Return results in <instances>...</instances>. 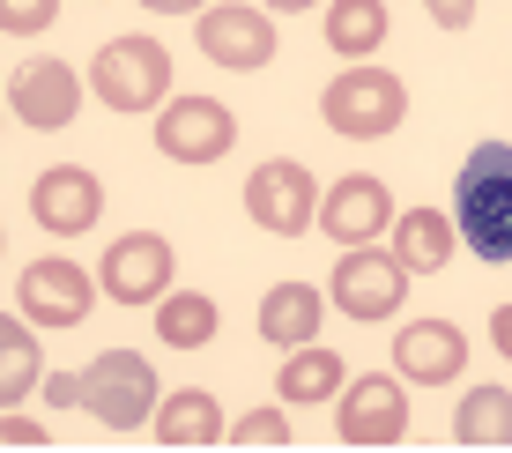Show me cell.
Listing matches in <instances>:
<instances>
[{"label":"cell","instance_id":"obj_30","mask_svg":"<svg viewBox=\"0 0 512 453\" xmlns=\"http://www.w3.org/2000/svg\"><path fill=\"white\" fill-rule=\"evenodd\" d=\"M141 8H149V15H201L208 0H141Z\"/></svg>","mask_w":512,"mask_h":453},{"label":"cell","instance_id":"obj_23","mask_svg":"<svg viewBox=\"0 0 512 453\" xmlns=\"http://www.w3.org/2000/svg\"><path fill=\"white\" fill-rule=\"evenodd\" d=\"M453 439L461 446H512V394L505 387H468L453 409Z\"/></svg>","mask_w":512,"mask_h":453},{"label":"cell","instance_id":"obj_2","mask_svg":"<svg viewBox=\"0 0 512 453\" xmlns=\"http://www.w3.org/2000/svg\"><path fill=\"white\" fill-rule=\"evenodd\" d=\"M320 119L342 134V142H386V134L409 119V90H401L394 67L357 60V67H342V75L320 90Z\"/></svg>","mask_w":512,"mask_h":453},{"label":"cell","instance_id":"obj_26","mask_svg":"<svg viewBox=\"0 0 512 453\" xmlns=\"http://www.w3.org/2000/svg\"><path fill=\"white\" fill-rule=\"evenodd\" d=\"M423 8H431L438 30H468L475 23V0H423Z\"/></svg>","mask_w":512,"mask_h":453},{"label":"cell","instance_id":"obj_13","mask_svg":"<svg viewBox=\"0 0 512 453\" xmlns=\"http://www.w3.org/2000/svg\"><path fill=\"white\" fill-rule=\"evenodd\" d=\"M320 231L342 238V246H372V238H386V231H394V194H386V179H372V171L334 179L320 194Z\"/></svg>","mask_w":512,"mask_h":453},{"label":"cell","instance_id":"obj_28","mask_svg":"<svg viewBox=\"0 0 512 453\" xmlns=\"http://www.w3.org/2000/svg\"><path fill=\"white\" fill-rule=\"evenodd\" d=\"M0 439H8V446H45V424H30V416H15V409H8V424H0Z\"/></svg>","mask_w":512,"mask_h":453},{"label":"cell","instance_id":"obj_12","mask_svg":"<svg viewBox=\"0 0 512 453\" xmlns=\"http://www.w3.org/2000/svg\"><path fill=\"white\" fill-rule=\"evenodd\" d=\"M193 45H201L216 67L253 75V67L275 60V15L268 8H201L193 15Z\"/></svg>","mask_w":512,"mask_h":453},{"label":"cell","instance_id":"obj_7","mask_svg":"<svg viewBox=\"0 0 512 453\" xmlns=\"http://www.w3.org/2000/svg\"><path fill=\"white\" fill-rule=\"evenodd\" d=\"M334 312H349V320H394L401 298H409V268L394 260V246H349L342 268H334Z\"/></svg>","mask_w":512,"mask_h":453},{"label":"cell","instance_id":"obj_29","mask_svg":"<svg viewBox=\"0 0 512 453\" xmlns=\"http://www.w3.org/2000/svg\"><path fill=\"white\" fill-rule=\"evenodd\" d=\"M490 342H498V357H512V305L490 312Z\"/></svg>","mask_w":512,"mask_h":453},{"label":"cell","instance_id":"obj_16","mask_svg":"<svg viewBox=\"0 0 512 453\" xmlns=\"http://www.w3.org/2000/svg\"><path fill=\"white\" fill-rule=\"evenodd\" d=\"M327 320V298L312 283H275L268 298H260V335L275 342V350H305L312 335H320Z\"/></svg>","mask_w":512,"mask_h":453},{"label":"cell","instance_id":"obj_14","mask_svg":"<svg viewBox=\"0 0 512 453\" xmlns=\"http://www.w3.org/2000/svg\"><path fill=\"white\" fill-rule=\"evenodd\" d=\"M82 90H90V82H82L67 60H38V67H23V75H15L8 104H15V119H23L30 134H60V127H75Z\"/></svg>","mask_w":512,"mask_h":453},{"label":"cell","instance_id":"obj_25","mask_svg":"<svg viewBox=\"0 0 512 453\" xmlns=\"http://www.w3.org/2000/svg\"><path fill=\"white\" fill-rule=\"evenodd\" d=\"M231 446H290V416H275V409L238 416V424H231Z\"/></svg>","mask_w":512,"mask_h":453},{"label":"cell","instance_id":"obj_18","mask_svg":"<svg viewBox=\"0 0 512 453\" xmlns=\"http://www.w3.org/2000/svg\"><path fill=\"white\" fill-rule=\"evenodd\" d=\"M38 335H45V327L30 320L23 305H15V312H0V409H15L30 387H38V372H45Z\"/></svg>","mask_w":512,"mask_h":453},{"label":"cell","instance_id":"obj_6","mask_svg":"<svg viewBox=\"0 0 512 453\" xmlns=\"http://www.w3.org/2000/svg\"><path fill=\"white\" fill-rule=\"evenodd\" d=\"M334 431H342L349 446H401L409 439V387H401V372L342 379V394H334Z\"/></svg>","mask_w":512,"mask_h":453},{"label":"cell","instance_id":"obj_3","mask_svg":"<svg viewBox=\"0 0 512 453\" xmlns=\"http://www.w3.org/2000/svg\"><path fill=\"white\" fill-rule=\"evenodd\" d=\"M156 364L134 350H104L82 364V416H97L104 431H141L156 416Z\"/></svg>","mask_w":512,"mask_h":453},{"label":"cell","instance_id":"obj_4","mask_svg":"<svg viewBox=\"0 0 512 453\" xmlns=\"http://www.w3.org/2000/svg\"><path fill=\"white\" fill-rule=\"evenodd\" d=\"M90 90L112 112H156V104H171V52L156 38H141V30H127V38H112L97 52Z\"/></svg>","mask_w":512,"mask_h":453},{"label":"cell","instance_id":"obj_22","mask_svg":"<svg viewBox=\"0 0 512 453\" xmlns=\"http://www.w3.org/2000/svg\"><path fill=\"white\" fill-rule=\"evenodd\" d=\"M386 0H327V52L334 60H372L386 45Z\"/></svg>","mask_w":512,"mask_h":453},{"label":"cell","instance_id":"obj_1","mask_svg":"<svg viewBox=\"0 0 512 453\" xmlns=\"http://www.w3.org/2000/svg\"><path fill=\"white\" fill-rule=\"evenodd\" d=\"M453 231L490 268L512 260V142H475L468 149L461 179H453Z\"/></svg>","mask_w":512,"mask_h":453},{"label":"cell","instance_id":"obj_20","mask_svg":"<svg viewBox=\"0 0 512 453\" xmlns=\"http://www.w3.org/2000/svg\"><path fill=\"white\" fill-rule=\"evenodd\" d=\"M216 335H223V305L208 298V290H171V298H156V342H164V350H208Z\"/></svg>","mask_w":512,"mask_h":453},{"label":"cell","instance_id":"obj_17","mask_svg":"<svg viewBox=\"0 0 512 453\" xmlns=\"http://www.w3.org/2000/svg\"><path fill=\"white\" fill-rule=\"evenodd\" d=\"M149 424H156V446H216V439H231V431H223V409H216V394H208V387L164 394Z\"/></svg>","mask_w":512,"mask_h":453},{"label":"cell","instance_id":"obj_31","mask_svg":"<svg viewBox=\"0 0 512 453\" xmlns=\"http://www.w3.org/2000/svg\"><path fill=\"white\" fill-rule=\"evenodd\" d=\"M290 8H320V0H275V15H290Z\"/></svg>","mask_w":512,"mask_h":453},{"label":"cell","instance_id":"obj_27","mask_svg":"<svg viewBox=\"0 0 512 453\" xmlns=\"http://www.w3.org/2000/svg\"><path fill=\"white\" fill-rule=\"evenodd\" d=\"M45 402L52 409H82V372H52L45 379Z\"/></svg>","mask_w":512,"mask_h":453},{"label":"cell","instance_id":"obj_11","mask_svg":"<svg viewBox=\"0 0 512 453\" xmlns=\"http://www.w3.org/2000/svg\"><path fill=\"white\" fill-rule=\"evenodd\" d=\"M30 216H38L45 238H82V231H97V216H104V179H97L90 164H52V171H38V186H30Z\"/></svg>","mask_w":512,"mask_h":453},{"label":"cell","instance_id":"obj_21","mask_svg":"<svg viewBox=\"0 0 512 453\" xmlns=\"http://www.w3.org/2000/svg\"><path fill=\"white\" fill-rule=\"evenodd\" d=\"M342 357L334 350H320V342H305V350H290L282 357V372H275V394L290 409H312V402H334V394H342Z\"/></svg>","mask_w":512,"mask_h":453},{"label":"cell","instance_id":"obj_19","mask_svg":"<svg viewBox=\"0 0 512 453\" xmlns=\"http://www.w3.org/2000/svg\"><path fill=\"white\" fill-rule=\"evenodd\" d=\"M394 260L409 275H438L453 260V216L446 208H401L394 216Z\"/></svg>","mask_w":512,"mask_h":453},{"label":"cell","instance_id":"obj_24","mask_svg":"<svg viewBox=\"0 0 512 453\" xmlns=\"http://www.w3.org/2000/svg\"><path fill=\"white\" fill-rule=\"evenodd\" d=\"M52 15H60V0H0V30L8 38H38V30H52Z\"/></svg>","mask_w":512,"mask_h":453},{"label":"cell","instance_id":"obj_8","mask_svg":"<svg viewBox=\"0 0 512 453\" xmlns=\"http://www.w3.org/2000/svg\"><path fill=\"white\" fill-rule=\"evenodd\" d=\"M171 268H179L171 238L127 231V238H112V246H104L97 283H104V298H112V305H156V298H171Z\"/></svg>","mask_w":512,"mask_h":453},{"label":"cell","instance_id":"obj_5","mask_svg":"<svg viewBox=\"0 0 512 453\" xmlns=\"http://www.w3.org/2000/svg\"><path fill=\"white\" fill-rule=\"evenodd\" d=\"M245 216L260 223L268 238H305L320 223V179H312L297 156H268L245 179Z\"/></svg>","mask_w":512,"mask_h":453},{"label":"cell","instance_id":"obj_10","mask_svg":"<svg viewBox=\"0 0 512 453\" xmlns=\"http://www.w3.org/2000/svg\"><path fill=\"white\" fill-rule=\"evenodd\" d=\"M15 305L30 312L38 327H82L90 320V305H97V283H90V268L82 260H30L23 275H15Z\"/></svg>","mask_w":512,"mask_h":453},{"label":"cell","instance_id":"obj_9","mask_svg":"<svg viewBox=\"0 0 512 453\" xmlns=\"http://www.w3.org/2000/svg\"><path fill=\"white\" fill-rule=\"evenodd\" d=\"M231 142L238 112L216 97H171L156 112V156H171V164H216V156H231Z\"/></svg>","mask_w":512,"mask_h":453},{"label":"cell","instance_id":"obj_15","mask_svg":"<svg viewBox=\"0 0 512 453\" xmlns=\"http://www.w3.org/2000/svg\"><path fill=\"white\" fill-rule=\"evenodd\" d=\"M468 364V335L453 320H409L394 335V372L416 379V387H453Z\"/></svg>","mask_w":512,"mask_h":453}]
</instances>
